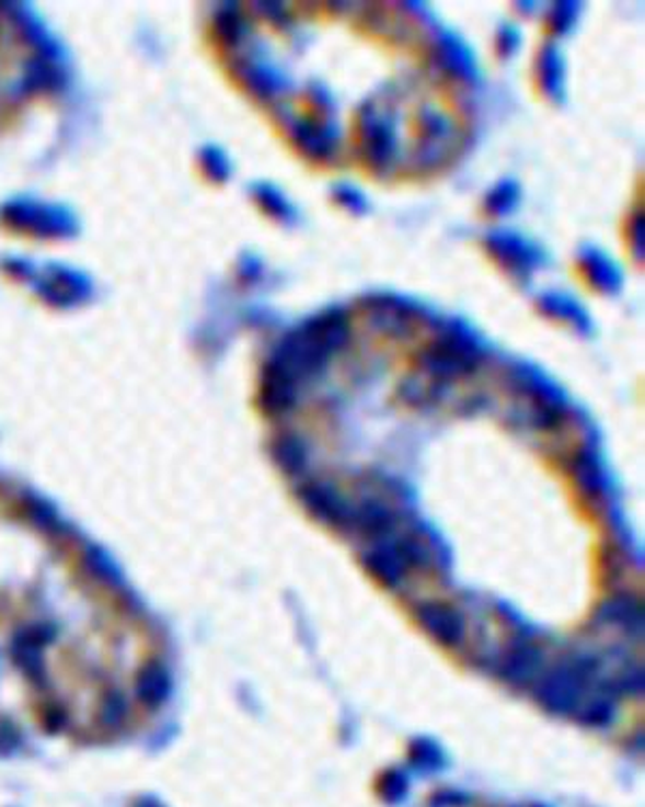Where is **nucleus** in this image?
<instances>
[{
    "label": "nucleus",
    "mask_w": 645,
    "mask_h": 807,
    "mask_svg": "<svg viewBox=\"0 0 645 807\" xmlns=\"http://www.w3.org/2000/svg\"><path fill=\"white\" fill-rule=\"evenodd\" d=\"M18 596L22 599V596H31V592H20L18 594V588H7L4 592H2V603L4 605H0V634H11L13 629H18L15 627V623H20V625H24V629H26V634L31 635V639L35 641V646H37V650H42V646H39V639H42V644H44V648L48 650V648H53L55 650V655H57V659H59L60 666H62V670H65V674H67V679H69V683H71V687H73V692H76V695H78V700H80V704H82V711H84V715H87V721H89V726H91V730H102L104 726H115V719L117 717H120L123 715V711L118 708L117 704L106 695V693L102 692L62 650H60L59 646H57V641L50 637V635L46 634V632H42L39 629V618H35V614L33 612H28V610H24V607H20V605H15V601H18ZM50 655V652H48ZM42 657H44V661H46V668H48V674H50V681H53V690H55V697H57V706H59V719H60V726H65L67 728V724H65V711H62V702H60V693L59 687H57V681H55V674H53V668H50V661H48V657H46V652L42 650ZM55 661V659H53ZM57 666V663H55ZM57 672H59V668H57ZM89 672V670H87ZM60 677V674H59ZM60 683H62V679H60ZM65 687V685H62ZM106 687V685H104ZM65 693H67V690H65ZM67 700H69V695H67ZM69 706H71V702H69ZM71 715H73V708H71ZM73 726H76V715H73ZM78 730V728H76Z\"/></svg>",
    "instance_id": "obj_1"
},
{
    "label": "nucleus",
    "mask_w": 645,
    "mask_h": 807,
    "mask_svg": "<svg viewBox=\"0 0 645 807\" xmlns=\"http://www.w3.org/2000/svg\"><path fill=\"white\" fill-rule=\"evenodd\" d=\"M419 621L428 629V634L435 635L444 644H457L465 634L463 618L454 610L439 603L419 607Z\"/></svg>",
    "instance_id": "obj_2"
},
{
    "label": "nucleus",
    "mask_w": 645,
    "mask_h": 807,
    "mask_svg": "<svg viewBox=\"0 0 645 807\" xmlns=\"http://www.w3.org/2000/svg\"><path fill=\"white\" fill-rule=\"evenodd\" d=\"M540 652L535 650L533 644L528 641H517L508 655L504 657L502 663V679H506L512 685H526L531 677V670L538 663Z\"/></svg>",
    "instance_id": "obj_3"
}]
</instances>
